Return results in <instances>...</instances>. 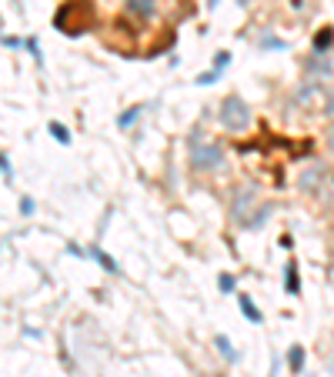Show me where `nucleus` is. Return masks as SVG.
Instances as JSON below:
<instances>
[{
    "label": "nucleus",
    "instance_id": "nucleus-18",
    "mask_svg": "<svg viewBox=\"0 0 334 377\" xmlns=\"http://www.w3.org/2000/svg\"><path fill=\"white\" fill-rule=\"evenodd\" d=\"M0 171H4V180H7V184H13V171H11V157H7V154L0 157Z\"/></svg>",
    "mask_w": 334,
    "mask_h": 377
},
{
    "label": "nucleus",
    "instance_id": "nucleus-10",
    "mask_svg": "<svg viewBox=\"0 0 334 377\" xmlns=\"http://www.w3.org/2000/svg\"><path fill=\"white\" fill-rule=\"evenodd\" d=\"M271 214H274V207H271V204H264V207H261V211H257V217H251V221H247V230H261V227L268 224L271 221Z\"/></svg>",
    "mask_w": 334,
    "mask_h": 377
},
{
    "label": "nucleus",
    "instance_id": "nucleus-13",
    "mask_svg": "<svg viewBox=\"0 0 334 377\" xmlns=\"http://www.w3.org/2000/svg\"><path fill=\"white\" fill-rule=\"evenodd\" d=\"M214 344H218V351L224 354L228 361H237V351H234V347H231V340L224 338V334H218V338H214Z\"/></svg>",
    "mask_w": 334,
    "mask_h": 377
},
{
    "label": "nucleus",
    "instance_id": "nucleus-21",
    "mask_svg": "<svg viewBox=\"0 0 334 377\" xmlns=\"http://www.w3.org/2000/svg\"><path fill=\"white\" fill-rule=\"evenodd\" d=\"M324 113H328V117H334V90H331V94H328V104H324Z\"/></svg>",
    "mask_w": 334,
    "mask_h": 377
},
{
    "label": "nucleus",
    "instance_id": "nucleus-6",
    "mask_svg": "<svg viewBox=\"0 0 334 377\" xmlns=\"http://www.w3.org/2000/svg\"><path fill=\"white\" fill-rule=\"evenodd\" d=\"M90 257H94V261H97V264H101L104 271H107V274H120L117 261H114V257H111L107 251H101V247H90Z\"/></svg>",
    "mask_w": 334,
    "mask_h": 377
},
{
    "label": "nucleus",
    "instance_id": "nucleus-16",
    "mask_svg": "<svg viewBox=\"0 0 334 377\" xmlns=\"http://www.w3.org/2000/svg\"><path fill=\"white\" fill-rule=\"evenodd\" d=\"M287 361H291V371H301V364H304V351L301 347H291V354H287Z\"/></svg>",
    "mask_w": 334,
    "mask_h": 377
},
{
    "label": "nucleus",
    "instance_id": "nucleus-23",
    "mask_svg": "<svg viewBox=\"0 0 334 377\" xmlns=\"http://www.w3.org/2000/svg\"><path fill=\"white\" fill-rule=\"evenodd\" d=\"M20 211H24V214H34V201H30V197H24V201H20Z\"/></svg>",
    "mask_w": 334,
    "mask_h": 377
},
{
    "label": "nucleus",
    "instance_id": "nucleus-1",
    "mask_svg": "<svg viewBox=\"0 0 334 377\" xmlns=\"http://www.w3.org/2000/svg\"><path fill=\"white\" fill-rule=\"evenodd\" d=\"M221 124L228 130H245L251 124V107H247L241 97H228L221 104Z\"/></svg>",
    "mask_w": 334,
    "mask_h": 377
},
{
    "label": "nucleus",
    "instance_id": "nucleus-22",
    "mask_svg": "<svg viewBox=\"0 0 334 377\" xmlns=\"http://www.w3.org/2000/svg\"><path fill=\"white\" fill-rule=\"evenodd\" d=\"M224 63H231V54H221L218 61H214V70H221V67H224Z\"/></svg>",
    "mask_w": 334,
    "mask_h": 377
},
{
    "label": "nucleus",
    "instance_id": "nucleus-14",
    "mask_svg": "<svg viewBox=\"0 0 334 377\" xmlns=\"http://www.w3.org/2000/svg\"><path fill=\"white\" fill-rule=\"evenodd\" d=\"M51 134H54V140H57V144H70V130H67L64 124H57V120L51 124Z\"/></svg>",
    "mask_w": 334,
    "mask_h": 377
},
{
    "label": "nucleus",
    "instance_id": "nucleus-20",
    "mask_svg": "<svg viewBox=\"0 0 334 377\" xmlns=\"http://www.w3.org/2000/svg\"><path fill=\"white\" fill-rule=\"evenodd\" d=\"M214 80H218V70H207V74L197 77V84H214Z\"/></svg>",
    "mask_w": 334,
    "mask_h": 377
},
{
    "label": "nucleus",
    "instance_id": "nucleus-24",
    "mask_svg": "<svg viewBox=\"0 0 334 377\" xmlns=\"http://www.w3.org/2000/svg\"><path fill=\"white\" fill-rule=\"evenodd\" d=\"M328 147H331V151H334V127H331V130H328Z\"/></svg>",
    "mask_w": 334,
    "mask_h": 377
},
{
    "label": "nucleus",
    "instance_id": "nucleus-12",
    "mask_svg": "<svg viewBox=\"0 0 334 377\" xmlns=\"http://www.w3.org/2000/svg\"><path fill=\"white\" fill-rule=\"evenodd\" d=\"M128 11L141 13V17H151L154 13V0H128Z\"/></svg>",
    "mask_w": 334,
    "mask_h": 377
},
{
    "label": "nucleus",
    "instance_id": "nucleus-4",
    "mask_svg": "<svg viewBox=\"0 0 334 377\" xmlns=\"http://www.w3.org/2000/svg\"><path fill=\"white\" fill-rule=\"evenodd\" d=\"M324 177H328V163L314 161L311 167H304V171H301V177H297V187L304 190V194H314V190L321 187Z\"/></svg>",
    "mask_w": 334,
    "mask_h": 377
},
{
    "label": "nucleus",
    "instance_id": "nucleus-5",
    "mask_svg": "<svg viewBox=\"0 0 334 377\" xmlns=\"http://www.w3.org/2000/svg\"><path fill=\"white\" fill-rule=\"evenodd\" d=\"M308 77L311 80H328L334 77V61L328 54H311L308 57Z\"/></svg>",
    "mask_w": 334,
    "mask_h": 377
},
{
    "label": "nucleus",
    "instance_id": "nucleus-11",
    "mask_svg": "<svg viewBox=\"0 0 334 377\" xmlns=\"http://www.w3.org/2000/svg\"><path fill=\"white\" fill-rule=\"evenodd\" d=\"M331 44H334V27H324L321 34L314 37V54H328Z\"/></svg>",
    "mask_w": 334,
    "mask_h": 377
},
{
    "label": "nucleus",
    "instance_id": "nucleus-15",
    "mask_svg": "<svg viewBox=\"0 0 334 377\" xmlns=\"http://www.w3.org/2000/svg\"><path fill=\"white\" fill-rule=\"evenodd\" d=\"M141 111H144V107H130L128 113H120V117H117V127H130L137 117H141Z\"/></svg>",
    "mask_w": 334,
    "mask_h": 377
},
{
    "label": "nucleus",
    "instance_id": "nucleus-7",
    "mask_svg": "<svg viewBox=\"0 0 334 377\" xmlns=\"http://www.w3.org/2000/svg\"><path fill=\"white\" fill-rule=\"evenodd\" d=\"M284 290H287V294H297V290H301V284H297V264H295V261H287V264H284Z\"/></svg>",
    "mask_w": 334,
    "mask_h": 377
},
{
    "label": "nucleus",
    "instance_id": "nucleus-19",
    "mask_svg": "<svg viewBox=\"0 0 334 377\" xmlns=\"http://www.w3.org/2000/svg\"><path fill=\"white\" fill-rule=\"evenodd\" d=\"M4 47H7V51H17V47H24V40H17V37H4Z\"/></svg>",
    "mask_w": 334,
    "mask_h": 377
},
{
    "label": "nucleus",
    "instance_id": "nucleus-9",
    "mask_svg": "<svg viewBox=\"0 0 334 377\" xmlns=\"http://www.w3.org/2000/svg\"><path fill=\"white\" fill-rule=\"evenodd\" d=\"M314 94H318V80H308V84H301V87L295 90V107H301V104L304 101H311V97H314Z\"/></svg>",
    "mask_w": 334,
    "mask_h": 377
},
{
    "label": "nucleus",
    "instance_id": "nucleus-8",
    "mask_svg": "<svg viewBox=\"0 0 334 377\" xmlns=\"http://www.w3.org/2000/svg\"><path fill=\"white\" fill-rule=\"evenodd\" d=\"M237 304H241V311H245V317L251 321V324H261L264 317H261V311L254 307V301L247 297V294H237Z\"/></svg>",
    "mask_w": 334,
    "mask_h": 377
},
{
    "label": "nucleus",
    "instance_id": "nucleus-25",
    "mask_svg": "<svg viewBox=\"0 0 334 377\" xmlns=\"http://www.w3.org/2000/svg\"><path fill=\"white\" fill-rule=\"evenodd\" d=\"M237 4H251V0H237Z\"/></svg>",
    "mask_w": 334,
    "mask_h": 377
},
{
    "label": "nucleus",
    "instance_id": "nucleus-2",
    "mask_svg": "<svg viewBox=\"0 0 334 377\" xmlns=\"http://www.w3.org/2000/svg\"><path fill=\"white\" fill-rule=\"evenodd\" d=\"M221 163H224V147L221 144H201V147H194L191 151V167L194 171H201V174H211V171H218Z\"/></svg>",
    "mask_w": 334,
    "mask_h": 377
},
{
    "label": "nucleus",
    "instance_id": "nucleus-3",
    "mask_svg": "<svg viewBox=\"0 0 334 377\" xmlns=\"http://www.w3.org/2000/svg\"><path fill=\"white\" fill-rule=\"evenodd\" d=\"M254 201H257V187H251V184L234 194V204H231V221L234 224H241V227L247 224V214H251Z\"/></svg>",
    "mask_w": 334,
    "mask_h": 377
},
{
    "label": "nucleus",
    "instance_id": "nucleus-17",
    "mask_svg": "<svg viewBox=\"0 0 334 377\" xmlns=\"http://www.w3.org/2000/svg\"><path fill=\"white\" fill-rule=\"evenodd\" d=\"M218 288H221V290H224V294H231V290H234V288H237V280H234V277H231V274H221V277H218Z\"/></svg>",
    "mask_w": 334,
    "mask_h": 377
}]
</instances>
